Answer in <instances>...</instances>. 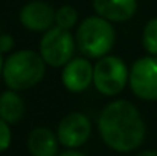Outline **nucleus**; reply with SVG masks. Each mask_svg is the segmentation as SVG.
Returning <instances> with one entry per match:
<instances>
[{
    "label": "nucleus",
    "instance_id": "f257e3e1",
    "mask_svg": "<svg viewBox=\"0 0 157 156\" xmlns=\"http://www.w3.org/2000/svg\"><path fill=\"white\" fill-rule=\"evenodd\" d=\"M98 130L102 141L117 153L136 150L142 146L147 135L140 112L125 100L113 101L102 109L98 118Z\"/></svg>",
    "mask_w": 157,
    "mask_h": 156
},
{
    "label": "nucleus",
    "instance_id": "f03ea898",
    "mask_svg": "<svg viewBox=\"0 0 157 156\" xmlns=\"http://www.w3.org/2000/svg\"><path fill=\"white\" fill-rule=\"evenodd\" d=\"M46 72V61L41 54L21 49L11 54L3 64V80L8 89L26 90L38 84Z\"/></svg>",
    "mask_w": 157,
    "mask_h": 156
},
{
    "label": "nucleus",
    "instance_id": "7ed1b4c3",
    "mask_svg": "<svg viewBox=\"0 0 157 156\" xmlns=\"http://www.w3.org/2000/svg\"><path fill=\"white\" fill-rule=\"evenodd\" d=\"M114 45L111 22L101 15L87 17L76 31V46L89 58H102Z\"/></svg>",
    "mask_w": 157,
    "mask_h": 156
},
{
    "label": "nucleus",
    "instance_id": "20e7f679",
    "mask_svg": "<svg viewBox=\"0 0 157 156\" xmlns=\"http://www.w3.org/2000/svg\"><path fill=\"white\" fill-rule=\"evenodd\" d=\"M130 70L125 61L114 55H105L98 60L93 70V84L105 97H114L125 89Z\"/></svg>",
    "mask_w": 157,
    "mask_h": 156
},
{
    "label": "nucleus",
    "instance_id": "39448f33",
    "mask_svg": "<svg viewBox=\"0 0 157 156\" xmlns=\"http://www.w3.org/2000/svg\"><path fill=\"white\" fill-rule=\"evenodd\" d=\"M76 38L70 34V29L52 26L44 32L40 40V54L46 64L52 67H64L75 54Z\"/></svg>",
    "mask_w": 157,
    "mask_h": 156
},
{
    "label": "nucleus",
    "instance_id": "423d86ee",
    "mask_svg": "<svg viewBox=\"0 0 157 156\" xmlns=\"http://www.w3.org/2000/svg\"><path fill=\"white\" fill-rule=\"evenodd\" d=\"M136 97L145 101H157V57H142L133 63L128 78Z\"/></svg>",
    "mask_w": 157,
    "mask_h": 156
},
{
    "label": "nucleus",
    "instance_id": "0eeeda50",
    "mask_svg": "<svg viewBox=\"0 0 157 156\" xmlns=\"http://www.w3.org/2000/svg\"><path fill=\"white\" fill-rule=\"evenodd\" d=\"M92 135V122L81 112H72L66 115L56 129L59 144L67 149H78L84 146Z\"/></svg>",
    "mask_w": 157,
    "mask_h": 156
},
{
    "label": "nucleus",
    "instance_id": "6e6552de",
    "mask_svg": "<svg viewBox=\"0 0 157 156\" xmlns=\"http://www.w3.org/2000/svg\"><path fill=\"white\" fill-rule=\"evenodd\" d=\"M95 66L87 58H72L61 72V81L70 92H84L93 83Z\"/></svg>",
    "mask_w": 157,
    "mask_h": 156
},
{
    "label": "nucleus",
    "instance_id": "1a4fd4ad",
    "mask_svg": "<svg viewBox=\"0 0 157 156\" xmlns=\"http://www.w3.org/2000/svg\"><path fill=\"white\" fill-rule=\"evenodd\" d=\"M55 9L49 3L34 0L26 3L20 11V23L34 32H46L55 23Z\"/></svg>",
    "mask_w": 157,
    "mask_h": 156
},
{
    "label": "nucleus",
    "instance_id": "9d476101",
    "mask_svg": "<svg viewBox=\"0 0 157 156\" xmlns=\"http://www.w3.org/2000/svg\"><path fill=\"white\" fill-rule=\"evenodd\" d=\"M93 8L108 22H125L136 14L137 0H93Z\"/></svg>",
    "mask_w": 157,
    "mask_h": 156
},
{
    "label": "nucleus",
    "instance_id": "9b49d317",
    "mask_svg": "<svg viewBox=\"0 0 157 156\" xmlns=\"http://www.w3.org/2000/svg\"><path fill=\"white\" fill-rule=\"evenodd\" d=\"M26 144L32 156H58L59 139L48 127H35L29 133Z\"/></svg>",
    "mask_w": 157,
    "mask_h": 156
},
{
    "label": "nucleus",
    "instance_id": "f8f14e48",
    "mask_svg": "<svg viewBox=\"0 0 157 156\" xmlns=\"http://www.w3.org/2000/svg\"><path fill=\"white\" fill-rule=\"evenodd\" d=\"M25 101L17 90L8 89L0 94V118L9 124L18 122L25 115Z\"/></svg>",
    "mask_w": 157,
    "mask_h": 156
},
{
    "label": "nucleus",
    "instance_id": "ddd939ff",
    "mask_svg": "<svg viewBox=\"0 0 157 156\" xmlns=\"http://www.w3.org/2000/svg\"><path fill=\"white\" fill-rule=\"evenodd\" d=\"M142 43L145 51L150 55L157 57V17L151 18L145 28H144V34H142Z\"/></svg>",
    "mask_w": 157,
    "mask_h": 156
},
{
    "label": "nucleus",
    "instance_id": "4468645a",
    "mask_svg": "<svg viewBox=\"0 0 157 156\" xmlns=\"http://www.w3.org/2000/svg\"><path fill=\"white\" fill-rule=\"evenodd\" d=\"M76 22H78V12L73 6L64 5V6L56 9V12H55V25L56 26H61L64 29H70L76 25Z\"/></svg>",
    "mask_w": 157,
    "mask_h": 156
},
{
    "label": "nucleus",
    "instance_id": "2eb2a0df",
    "mask_svg": "<svg viewBox=\"0 0 157 156\" xmlns=\"http://www.w3.org/2000/svg\"><path fill=\"white\" fill-rule=\"evenodd\" d=\"M11 127L9 122H6L3 118H0V153L8 150L11 146Z\"/></svg>",
    "mask_w": 157,
    "mask_h": 156
},
{
    "label": "nucleus",
    "instance_id": "dca6fc26",
    "mask_svg": "<svg viewBox=\"0 0 157 156\" xmlns=\"http://www.w3.org/2000/svg\"><path fill=\"white\" fill-rule=\"evenodd\" d=\"M12 48H14V38H12V35L11 34L0 35V51L3 52V54H6V52L11 51Z\"/></svg>",
    "mask_w": 157,
    "mask_h": 156
},
{
    "label": "nucleus",
    "instance_id": "f3484780",
    "mask_svg": "<svg viewBox=\"0 0 157 156\" xmlns=\"http://www.w3.org/2000/svg\"><path fill=\"white\" fill-rule=\"evenodd\" d=\"M58 156H87L84 155V153H81V152H78L76 149H67L66 152H63V153H59Z\"/></svg>",
    "mask_w": 157,
    "mask_h": 156
},
{
    "label": "nucleus",
    "instance_id": "a211bd4d",
    "mask_svg": "<svg viewBox=\"0 0 157 156\" xmlns=\"http://www.w3.org/2000/svg\"><path fill=\"white\" fill-rule=\"evenodd\" d=\"M134 156H157V150H144V152H139Z\"/></svg>",
    "mask_w": 157,
    "mask_h": 156
},
{
    "label": "nucleus",
    "instance_id": "6ab92c4d",
    "mask_svg": "<svg viewBox=\"0 0 157 156\" xmlns=\"http://www.w3.org/2000/svg\"><path fill=\"white\" fill-rule=\"evenodd\" d=\"M3 64H5V61H3V52L0 51V75L3 74Z\"/></svg>",
    "mask_w": 157,
    "mask_h": 156
}]
</instances>
